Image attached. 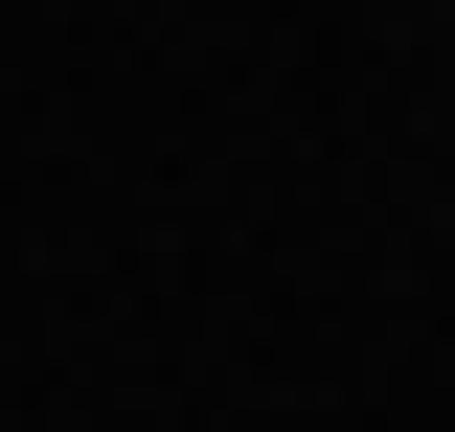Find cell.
Here are the masks:
<instances>
[{
	"mask_svg": "<svg viewBox=\"0 0 455 432\" xmlns=\"http://www.w3.org/2000/svg\"><path fill=\"white\" fill-rule=\"evenodd\" d=\"M433 23H455V0H433Z\"/></svg>",
	"mask_w": 455,
	"mask_h": 432,
	"instance_id": "obj_1",
	"label": "cell"
}]
</instances>
